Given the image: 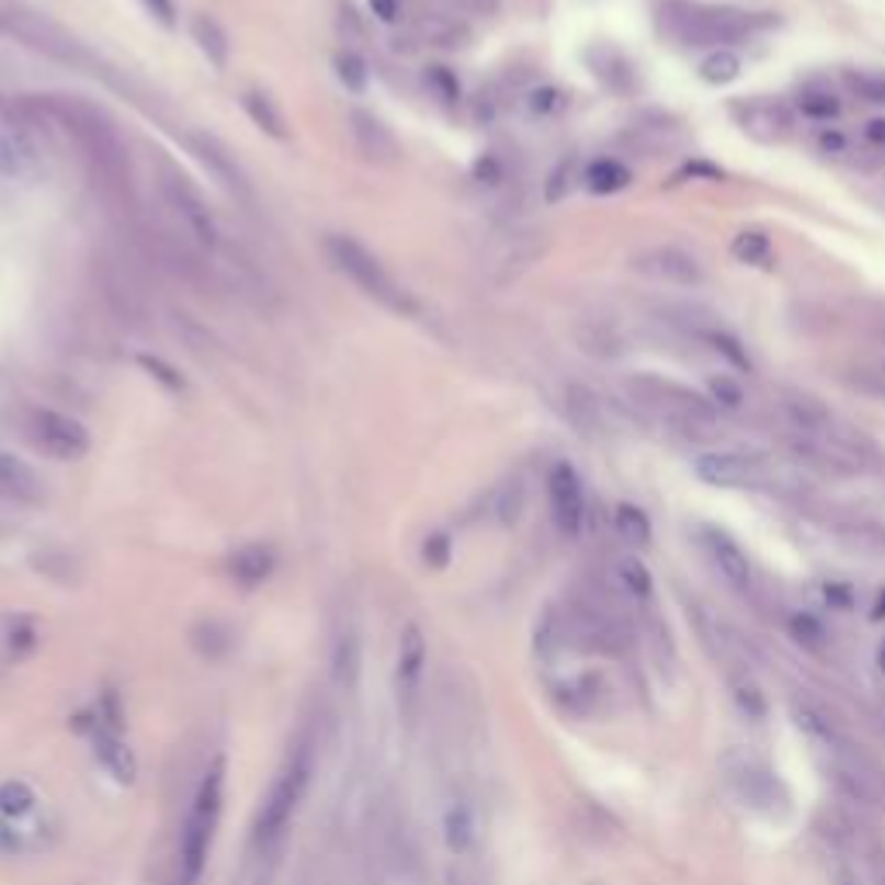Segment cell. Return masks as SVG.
I'll use <instances>...</instances> for the list:
<instances>
[{"instance_id": "cell-1", "label": "cell", "mask_w": 885, "mask_h": 885, "mask_svg": "<svg viewBox=\"0 0 885 885\" xmlns=\"http://www.w3.org/2000/svg\"><path fill=\"white\" fill-rule=\"evenodd\" d=\"M45 115H53L66 132L73 135L77 146L83 149L90 170L94 177H101V184L115 194H128V152L118 128L111 125V118L104 115L101 107L77 101V98H45L38 104Z\"/></svg>"}, {"instance_id": "cell-2", "label": "cell", "mask_w": 885, "mask_h": 885, "mask_svg": "<svg viewBox=\"0 0 885 885\" xmlns=\"http://www.w3.org/2000/svg\"><path fill=\"white\" fill-rule=\"evenodd\" d=\"M315 775V740L311 734H302L287 751L284 764L277 768L274 782H270L266 796L257 809V824H253V848L260 854H270L291 830L294 816H298L305 792Z\"/></svg>"}, {"instance_id": "cell-3", "label": "cell", "mask_w": 885, "mask_h": 885, "mask_svg": "<svg viewBox=\"0 0 885 885\" xmlns=\"http://www.w3.org/2000/svg\"><path fill=\"white\" fill-rule=\"evenodd\" d=\"M225 806V758L215 754L204 768V775L191 796L184 827H180L177 841V885H197L204 869H208V854L218 833Z\"/></svg>"}, {"instance_id": "cell-4", "label": "cell", "mask_w": 885, "mask_h": 885, "mask_svg": "<svg viewBox=\"0 0 885 885\" xmlns=\"http://www.w3.org/2000/svg\"><path fill=\"white\" fill-rule=\"evenodd\" d=\"M771 18L754 11L737 8H710V4H689V0H668L661 8V29L682 45H719V42H740L751 38L754 32L768 29Z\"/></svg>"}, {"instance_id": "cell-5", "label": "cell", "mask_w": 885, "mask_h": 885, "mask_svg": "<svg viewBox=\"0 0 885 885\" xmlns=\"http://www.w3.org/2000/svg\"><path fill=\"white\" fill-rule=\"evenodd\" d=\"M326 257L329 263L339 270L343 277H350L367 298H374L381 308H388L395 315H419V302L408 294L392 274H388V266H384L367 246L356 242L353 236H326Z\"/></svg>"}, {"instance_id": "cell-6", "label": "cell", "mask_w": 885, "mask_h": 885, "mask_svg": "<svg viewBox=\"0 0 885 885\" xmlns=\"http://www.w3.org/2000/svg\"><path fill=\"white\" fill-rule=\"evenodd\" d=\"M42 170V143L25 107L0 98V177L32 180Z\"/></svg>"}, {"instance_id": "cell-7", "label": "cell", "mask_w": 885, "mask_h": 885, "mask_svg": "<svg viewBox=\"0 0 885 885\" xmlns=\"http://www.w3.org/2000/svg\"><path fill=\"white\" fill-rule=\"evenodd\" d=\"M25 433L35 450L49 453L53 461H80L90 450L87 426L56 408H32L25 419Z\"/></svg>"}, {"instance_id": "cell-8", "label": "cell", "mask_w": 885, "mask_h": 885, "mask_svg": "<svg viewBox=\"0 0 885 885\" xmlns=\"http://www.w3.org/2000/svg\"><path fill=\"white\" fill-rule=\"evenodd\" d=\"M426 633L419 623H405L398 633V657H395V702L401 719L412 726L419 702H422V678H426Z\"/></svg>"}, {"instance_id": "cell-9", "label": "cell", "mask_w": 885, "mask_h": 885, "mask_svg": "<svg viewBox=\"0 0 885 885\" xmlns=\"http://www.w3.org/2000/svg\"><path fill=\"white\" fill-rule=\"evenodd\" d=\"M160 194L167 201V208L180 218V225H184L188 236L197 246H208L212 249L218 242V225H215V215L208 208V201L201 197V191L191 184L184 173L167 167L160 173Z\"/></svg>"}, {"instance_id": "cell-10", "label": "cell", "mask_w": 885, "mask_h": 885, "mask_svg": "<svg viewBox=\"0 0 885 885\" xmlns=\"http://www.w3.org/2000/svg\"><path fill=\"white\" fill-rule=\"evenodd\" d=\"M547 498H551V519L564 540H575L585 530L588 519V498H585V485L581 474L567 464L557 461L547 474Z\"/></svg>"}, {"instance_id": "cell-11", "label": "cell", "mask_w": 885, "mask_h": 885, "mask_svg": "<svg viewBox=\"0 0 885 885\" xmlns=\"http://www.w3.org/2000/svg\"><path fill=\"white\" fill-rule=\"evenodd\" d=\"M629 266L637 270L640 277H647L654 284H665V287L695 291V287L706 284V270H702V263L678 246H654V249H647V253L633 257Z\"/></svg>"}, {"instance_id": "cell-12", "label": "cell", "mask_w": 885, "mask_h": 885, "mask_svg": "<svg viewBox=\"0 0 885 885\" xmlns=\"http://www.w3.org/2000/svg\"><path fill=\"white\" fill-rule=\"evenodd\" d=\"M692 470L699 474V481H706L713 488H747L758 485L764 478V470L754 457L737 450H706L699 453Z\"/></svg>"}, {"instance_id": "cell-13", "label": "cell", "mask_w": 885, "mask_h": 885, "mask_svg": "<svg viewBox=\"0 0 885 885\" xmlns=\"http://www.w3.org/2000/svg\"><path fill=\"white\" fill-rule=\"evenodd\" d=\"M734 115H737V125L751 135V139H758L764 146L785 143L788 132H792V111H788L785 101H775V98L740 101L734 107Z\"/></svg>"}, {"instance_id": "cell-14", "label": "cell", "mask_w": 885, "mask_h": 885, "mask_svg": "<svg viewBox=\"0 0 885 885\" xmlns=\"http://www.w3.org/2000/svg\"><path fill=\"white\" fill-rule=\"evenodd\" d=\"M87 734H90V747H94V758L118 785H132L139 779V761H135V751L118 730H111V726H104L94 716L87 723Z\"/></svg>"}, {"instance_id": "cell-15", "label": "cell", "mask_w": 885, "mask_h": 885, "mask_svg": "<svg viewBox=\"0 0 885 885\" xmlns=\"http://www.w3.org/2000/svg\"><path fill=\"white\" fill-rule=\"evenodd\" d=\"M702 536V547H706L710 560L716 571L730 581L734 588H740V592H747V588L754 585V567H751V557L744 554L740 543L730 536V533H723L716 526H706L699 533Z\"/></svg>"}, {"instance_id": "cell-16", "label": "cell", "mask_w": 885, "mask_h": 885, "mask_svg": "<svg viewBox=\"0 0 885 885\" xmlns=\"http://www.w3.org/2000/svg\"><path fill=\"white\" fill-rule=\"evenodd\" d=\"M188 143H191V152L201 160L204 170H212V177L218 180V184L225 191H232L236 197H249V180L246 173L239 170V163L232 160V152L225 149L215 135H204V132H191L188 135Z\"/></svg>"}, {"instance_id": "cell-17", "label": "cell", "mask_w": 885, "mask_h": 885, "mask_svg": "<svg viewBox=\"0 0 885 885\" xmlns=\"http://www.w3.org/2000/svg\"><path fill=\"white\" fill-rule=\"evenodd\" d=\"M0 498L21 506H38L45 498V481L38 478V470L4 446H0Z\"/></svg>"}, {"instance_id": "cell-18", "label": "cell", "mask_w": 885, "mask_h": 885, "mask_svg": "<svg viewBox=\"0 0 885 885\" xmlns=\"http://www.w3.org/2000/svg\"><path fill=\"white\" fill-rule=\"evenodd\" d=\"M277 567V554L266 543H246V547L232 551L229 560H225V571L239 588H260Z\"/></svg>"}, {"instance_id": "cell-19", "label": "cell", "mask_w": 885, "mask_h": 885, "mask_svg": "<svg viewBox=\"0 0 885 885\" xmlns=\"http://www.w3.org/2000/svg\"><path fill=\"white\" fill-rule=\"evenodd\" d=\"M350 132L363 156H371L377 163H395L398 160V143L381 118L367 115V111H350Z\"/></svg>"}, {"instance_id": "cell-20", "label": "cell", "mask_w": 885, "mask_h": 885, "mask_svg": "<svg viewBox=\"0 0 885 885\" xmlns=\"http://www.w3.org/2000/svg\"><path fill=\"white\" fill-rule=\"evenodd\" d=\"M726 775H730L734 788L740 792V796L751 803V806H764L771 809L779 799V782L771 779V771L758 768L754 761H747V758H734L730 764H726Z\"/></svg>"}, {"instance_id": "cell-21", "label": "cell", "mask_w": 885, "mask_h": 885, "mask_svg": "<svg viewBox=\"0 0 885 885\" xmlns=\"http://www.w3.org/2000/svg\"><path fill=\"white\" fill-rule=\"evenodd\" d=\"M443 841L450 854H467L478 841V816L467 799H453L443 813Z\"/></svg>"}, {"instance_id": "cell-22", "label": "cell", "mask_w": 885, "mask_h": 885, "mask_svg": "<svg viewBox=\"0 0 885 885\" xmlns=\"http://www.w3.org/2000/svg\"><path fill=\"white\" fill-rule=\"evenodd\" d=\"M360 637L353 626H343L336 633L332 640V682L343 689V692H353L356 682H360Z\"/></svg>"}, {"instance_id": "cell-23", "label": "cell", "mask_w": 885, "mask_h": 885, "mask_svg": "<svg viewBox=\"0 0 885 885\" xmlns=\"http://www.w3.org/2000/svg\"><path fill=\"white\" fill-rule=\"evenodd\" d=\"M191 35H194V42H197L201 56L208 59V63L215 66V70H225V66H229L232 42H229V35H225V29L218 25L215 18L197 14V18H194V25H191Z\"/></svg>"}, {"instance_id": "cell-24", "label": "cell", "mask_w": 885, "mask_h": 885, "mask_svg": "<svg viewBox=\"0 0 885 885\" xmlns=\"http://www.w3.org/2000/svg\"><path fill=\"white\" fill-rule=\"evenodd\" d=\"M633 184V170L620 160H612V156H602V160L588 163L585 170V188L592 194H616V191H626Z\"/></svg>"}, {"instance_id": "cell-25", "label": "cell", "mask_w": 885, "mask_h": 885, "mask_svg": "<svg viewBox=\"0 0 885 885\" xmlns=\"http://www.w3.org/2000/svg\"><path fill=\"white\" fill-rule=\"evenodd\" d=\"M612 578H616V588L623 595L637 599V602H647L654 595V578L644 567V560H637V557H620L616 564H612Z\"/></svg>"}, {"instance_id": "cell-26", "label": "cell", "mask_w": 885, "mask_h": 885, "mask_svg": "<svg viewBox=\"0 0 885 885\" xmlns=\"http://www.w3.org/2000/svg\"><path fill=\"white\" fill-rule=\"evenodd\" d=\"M578 347L588 353V356H599V360H616V356H623V339H620V332L612 329V326H605V322H585L581 329H578Z\"/></svg>"}, {"instance_id": "cell-27", "label": "cell", "mask_w": 885, "mask_h": 885, "mask_svg": "<svg viewBox=\"0 0 885 885\" xmlns=\"http://www.w3.org/2000/svg\"><path fill=\"white\" fill-rule=\"evenodd\" d=\"M588 63H592V73L612 87V90H629L633 87V70H629V63L616 53V49H592L588 53Z\"/></svg>"}, {"instance_id": "cell-28", "label": "cell", "mask_w": 885, "mask_h": 885, "mask_svg": "<svg viewBox=\"0 0 885 885\" xmlns=\"http://www.w3.org/2000/svg\"><path fill=\"white\" fill-rule=\"evenodd\" d=\"M730 253L737 263H747V266H768L771 257H775V246H771L768 232L761 229H740L730 242Z\"/></svg>"}, {"instance_id": "cell-29", "label": "cell", "mask_w": 885, "mask_h": 885, "mask_svg": "<svg viewBox=\"0 0 885 885\" xmlns=\"http://www.w3.org/2000/svg\"><path fill=\"white\" fill-rule=\"evenodd\" d=\"M612 526H616L620 540L629 543V547H647L650 543V519L640 506H616V512H612Z\"/></svg>"}, {"instance_id": "cell-30", "label": "cell", "mask_w": 885, "mask_h": 885, "mask_svg": "<svg viewBox=\"0 0 885 885\" xmlns=\"http://www.w3.org/2000/svg\"><path fill=\"white\" fill-rule=\"evenodd\" d=\"M567 412H571L575 426L585 429V433H595V429L602 426V405L592 392L581 388V384H571V388H567Z\"/></svg>"}, {"instance_id": "cell-31", "label": "cell", "mask_w": 885, "mask_h": 885, "mask_svg": "<svg viewBox=\"0 0 885 885\" xmlns=\"http://www.w3.org/2000/svg\"><path fill=\"white\" fill-rule=\"evenodd\" d=\"M699 336V343H706L713 353H719L730 367L737 371H751V356H747V350L740 347V339L730 336V332H723V329H695Z\"/></svg>"}, {"instance_id": "cell-32", "label": "cell", "mask_w": 885, "mask_h": 885, "mask_svg": "<svg viewBox=\"0 0 885 885\" xmlns=\"http://www.w3.org/2000/svg\"><path fill=\"white\" fill-rule=\"evenodd\" d=\"M740 70H744V63H740V56L734 49H716V53H710L706 59H702L699 77L706 83H713V87H726V83H734L740 77Z\"/></svg>"}, {"instance_id": "cell-33", "label": "cell", "mask_w": 885, "mask_h": 885, "mask_svg": "<svg viewBox=\"0 0 885 885\" xmlns=\"http://www.w3.org/2000/svg\"><path fill=\"white\" fill-rule=\"evenodd\" d=\"M796 107L809 122H833L837 115H841V98H833L824 87H806L796 98Z\"/></svg>"}, {"instance_id": "cell-34", "label": "cell", "mask_w": 885, "mask_h": 885, "mask_svg": "<svg viewBox=\"0 0 885 885\" xmlns=\"http://www.w3.org/2000/svg\"><path fill=\"white\" fill-rule=\"evenodd\" d=\"M706 392L719 412H740V408L747 405V392L734 374H713L706 381Z\"/></svg>"}, {"instance_id": "cell-35", "label": "cell", "mask_w": 885, "mask_h": 885, "mask_svg": "<svg viewBox=\"0 0 885 885\" xmlns=\"http://www.w3.org/2000/svg\"><path fill=\"white\" fill-rule=\"evenodd\" d=\"M246 111H249V118H253L266 135H274V139H284V135H287L277 104L270 101L266 94H260V90H249V94H246Z\"/></svg>"}, {"instance_id": "cell-36", "label": "cell", "mask_w": 885, "mask_h": 885, "mask_svg": "<svg viewBox=\"0 0 885 885\" xmlns=\"http://www.w3.org/2000/svg\"><path fill=\"white\" fill-rule=\"evenodd\" d=\"M32 809H35V792L29 782L11 779L0 785V816H4V820H21V816Z\"/></svg>"}, {"instance_id": "cell-37", "label": "cell", "mask_w": 885, "mask_h": 885, "mask_svg": "<svg viewBox=\"0 0 885 885\" xmlns=\"http://www.w3.org/2000/svg\"><path fill=\"white\" fill-rule=\"evenodd\" d=\"M191 640L204 657H222L225 650L232 647V633L225 629L222 623H215V620H204V623H197L191 629Z\"/></svg>"}, {"instance_id": "cell-38", "label": "cell", "mask_w": 885, "mask_h": 885, "mask_svg": "<svg viewBox=\"0 0 885 885\" xmlns=\"http://www.w3.org/2000/svg\"><path fill=\"white\" fill-rule=\"evenodd\" d=\"M848 87L861 101L869 104H885V73H872V70H848L844 73Z\"/></svg>"}, {"instance_id": "cell-39", "label": "cell", "mask_w": 885, "mask_h": 885, "mask_svg": "<svg viewBox=\"0 0 885 885\" xmlns=\"http://www.w3.org/2000/svg\"><path fill=\"white\" fill-rule=\"evenodd\" d=\"M523 506H526L523 481H509L502 488V495H498V519H502V523H515L519 512H523Z\"/></svg>"}, {"instance_id": "cell-40", "label": "cell", "mask_w": 885, "mask_h": 885, "mask_svg": "<svg viewBox=\"0 0 885 885\" xmlns=\"http://www.w3.org/2000/svg\"><path fill=\"white\" fill-rule=\"evenodd\" d=\"M450 554H453V543H450V536L446 533H433V536H426V543H422V560L429 564V567H446L450 564Z\"/></svg>"}, {"instance_id": "cell-41", "label": "cell", "mask_w": 885, "mask_h": 885, "mask_svg": "<svg viewBox=\"0 0 885 885\" xmlns=\"http://www.w3.org/2000/svg\"><path fill=\"white\" fill-rule=\"evenodd\" d=\"M575 177H578V170H575V160H564L554 173H551V184H547V201H564L567 197V191H571V184H575Z\"/></svg>"}, {"instance_id": "cell-42", "label": "cell", "mask_w": 885, "mask_h": 885, "mask_svg": "<svg viewBox=\"0 0 885 885\" xmlns=\"http://www.w3.org/2000/svg\"><path fill=\"white\" fill-rule=\"evenodd\" d=\"M336 66H339V80H343L350 90H363V83H367V70H363V63L356 56H339Z\"/></svg>"}, {"instance_id": "cell-43", "label": "cell", "mask_w": 885, "mask_h": 885, "mask_svg": "<svg viewBox=\"0 0 885 885\" xmlns=\"http://www.w3.org/2000/svg\"><path fill=\"white\" fill-rule=\"evenodd\" d=\"M816 149H820L824 156H848V135L844 132H837V128H824L820 135H816Z\"/></svg>"}, {"instance_id": "cell-44", "label": "cell", "mask_w": 885, "mask_h": 885, "mask_svg": "<svg viewBox=\"0 0 885 885\" xmlns=\"http://www.w3.org/2000/svg\"><path fill=\"white\" fill-rule=\"evenodd\" d=\"M139 363H143V367H146L156 381H163L170 392H180V388H184V381H180V377L167 367L163 360H156V356H139Z\"/></svg>"}, {"instance_id": "cell-45", "label": "cell", "mask_w": 885, "mask_h": 885, "mask_svg": "<svg viewBox=\"0 0 885 885\" xmlns=\"http://www.w3.org/2000/svg\"><path fill=\"white\" fill-rule=\"evenodd\" d=\"M861 143L885 152V115H875V118H869L865 125H861Z\"/></svg>"}, {"instance_id": "cell-46", "label": "cell", "mask_w": 885, "mask_h": 885, "mask_svg": "<svg viewBox=\"0 0 885 885\" xmlns=\"http://www.w3.org/2000/svg\"><path fill=\"white\" fill-rule=\"evenodd\" d=\"M530 104H533L536 115H551V111L564 107V94H560V90H554V87H547V90H536Z\"/></svg>"}, {"instance_id": "cell-47", "label": "cell", "mask_w": 885, "mask_h": 885, "mask_svg": "<svg viewBox=\"0 0 885 885\" xmlns=\"http://www.w3.org/2000/svg\"><path fill=\"white\" fill-rule=\"evenodd\" d=\"M737 699H740V706H744L747 716H761L764 713V702H761L754 685H737Z\"/></svg>"}, {"instance_id": "cell-48", "label": "cell", "mask_w": 885, "mask_h": 885, "mask_svg": "<svg viewBox=\"0 0 885 885\" xmlns=\"http://www.w3.org/2000/svg\"><path fill=\"white\" fill-rule=\"evenodd\" d=\"M21 848V837L14 830V820H4L0 816V854H14Z\"/></svg>"}, {"instance_id": "cell-49", "label": "cell", "mask_w": 885, "mask_h": 885, "mask_svg": "<svg viewBox=\"0 0 885 885\" xmlns=\"http://www.w3.org/2000/svg\"><path fill=\"white\" fill-rule=\"evenodd\" d=\"M146 8L163 21V25H173V0H146Z\"/></svg>"}, {"instance_id": "cell-50", "label": "cell", "mask_w": 885, "mask_h": 885, "mask_svg": "<svg viewBox=\"0 0 885 885\" xmlns=\"http://www.w3.org/2000/svg\"><path fill=\"white\" fill-rule=\"evenodd\" d=\"M11 647H21V650H29V647H35V633H32V626H25V629H18V633H11Z\"/></svg>"}, {"instance_id": "cell-51", "label": "cell", "mask_w": 885, "mask_h": 885, "mask_svg": "<svg viewBox=\"0 0 885 885\" xmlns=\"http://www.w3.org/2000/svg\"><path fill=\"white\" fill-rule=\"evenodd\" d=\"M371 8H374L384 21H395V14H398V4H395V0H371Z\"/></svg>"}, {"instance_id": "cell-52", "label": "cell", "mask_w": 885, "mask_h": 885, "mask_svg": "<svg viewBox=\"0 0 885 885\" xmlns=\"http://www.w3.org/2000/svg\"><path fill=\"white\" fill-rule=\"evenodd\" d=\"M882 381H885V356H882Z\"/></svg>"}, {"instance_id": "cell-53", "label": "cell", "mask_w": 885, "mask_h": 885, "mask_svg": "<svg viewBox=\"0 0 885 885\" xmlns=\"http://www.w3.org/2000/svg\"><path fill=\"white\" fill-rule=\"evenodd\" d=\"M882 609H885V602H882Z\"/></svg>"}]
</instances>
